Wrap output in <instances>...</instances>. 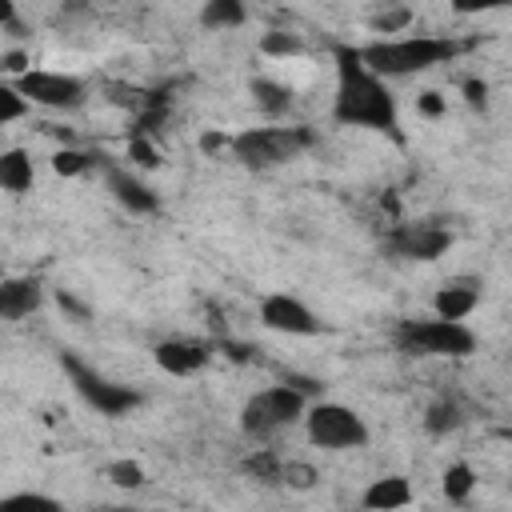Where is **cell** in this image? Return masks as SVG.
Segmentation results:
<instances>
[{
	"label": "cell",
	"instance_id": "cell-1",
	"mask_svg": "<svg viewBox=\"0 0 512 512\" xmlns=\"http://www.w3.org/2000/svg\"><path fill=\"white\" fill-rule=\"evenodd\" d=\"M332 116L344 128H368V132H384L392 140H400V116H396V100L384 84V76H376L360 48L340 44L336 48V96H332Z\"/></svg>",
	"mask_w": 512,
	"mask_h": 512
},
{
	"label": "cell",
	"instance_id": "cell-2",
	"mask_svg": "<svg viewBox=\"0 0 512 512\" xmlns=\"http://www.w3.org/2000/svg\"><path fill=\"white\" fill-rule=\"evenodd\" d=\"M456 52H464V44L448 40V36H384L376 44H364L360 56L376 76H412V72H428L436 64H448Z\"/></svg>",
	"mask_w": 512,
	"mask_h": 512
},
{
	"label": "cell",
	"instance_id": "cell-3",
	"mask_svg": "<svg viewBox=\"0 0 512 512\" xmlns=\"http://www.w3.org/2000/svg\"><path fill=\"white\" fill-rule=\"evenodd\" d=\"M308 412V392H300L296 384H272L264 392H256L244 412H240V428L252 436V440H268L276 436L280 428H288L292 420H300Z\"/></svg>",
	"mask_w": 512,
	"mask_h": 512
},
{
	"label": "cell",
	"instance_id": "cell-4",
	"mask_svg": "<svg viewBox=\"0 0 512 512\" xmlns=\"http://www.w3.org/2000/svg\"><path fill=\"white\" fill-rule=\"evenodd\" d=\"M396 344L412 356H468L476 348V336L464 320L432 316V320H400Z\"/></svg>",
	"mask_w": 512,
	"mask_h": 512
},
{
	"label": "cell",
	"instance_id": "cell-5",
	"mask_svg": "<svg viewBox=\"0 0 512 512\" xmlns=\"http://www.w3.org/2000/svg\"><path fill=\"white\" fill-rule=\"evenodd\" d=\"M304 424H308V440L316 448H328V452H348V448H364L368 444L364 416L356 408H348V404H336V400H316L304 412Z\"/></svg>",
	"mask_w": 512,
	"mask_h": 512
},
{
	"label": "cell",
	"instance_id": "cell-6",
	"mask_svg": "<svg viewBox=\"0 0 512 512\" xmlns=\"http://www.w3.org/2000/svg\"><path fill=\"white\" fill-rule=\"evenodd\" d=\"M308 144H312V132L308 128H244L240 136H232V152L248 168L284 164L296 152H304Z\"/></svg>",
	"mask_w": 512,
	"mask_h": 512
},
{
	"label": "cell",
	"instance_id": "cell-7",
	"mask_svg": "<svg viewBox=\"0 0 512 512\" xmlns=\"http://www.w3.org/2000/svg\"><path fill=\"white\" fill-rule=\"evenodd\" d=\"M60 368L68 372L72 388H76L100 416H124V412H132V408L140 404V392H136V388L100 376L96 368H88V364H84L80 356H72V352H60Z\"/></svg>",
	"mask_w": 512,
	"mask_h": 512
},
{
	"label": "cell",
	"instance_id": "cell-8",
	"mask_svg": "<svg viewBox=\"0 0 512 512\" xmlns=\"http://www.w3.org/2000/svg\"><path fill=\"white\" fill-rule=\"evenodd\" d=\"M20 92L40 104V108H56V112H68V108H80L88 88L80 76H68V72H48V68H32L28 76L16 80Z\"/></svg>",
	"mask_w": 512,
	"mask_h": 512
},
{
	"label": "cell",
	"instance_id": "cell-9",
	"mask_svg": "<svg viewBox=\"0 0 512 512\" xmlns=\"http://www.w3.org/2000/svg\"><path fill=\"white\" fill-rule=\"evenodd\" d=\"M260 324L272 332H284V336H316L320 332L316 312L288 292H272L260 300Z\"/></svg>",
	"mask_w": 512,
	"mask_h": 512
},
{
	"label": "cell",
	"instance_id": "cell-10",
	"mask_svg": "<svg viewBox=\"0 0 512 512\" xmlns=\"http://www.w3.org/2000/svg\"><path fill=\"white\" fill-rule=\"evenodd\" d=\"M104 184H108V192H112V200L120 204V208H128V212H136V216H148V212H156L160 208V196L132 172V168H120V164H108L104 168Z\"/></svg>",
	"mask_w": 512,
	"mask_h": 512
},
{
	"label": "cell",
	"instance_id": "cell-11",
	"mask_svg": "<svg viewBox=\"0 0 512 512\" xmlns=\"http://www.w3.org/2000/svg\"><path fill=\"white\" fill-rule=\"evenodd\" d=\"M448 244H452V236L444 228H436V224H404L392 236V248L400 256H408V260H436Z\"/></svg>",
	"mask_w": 512,
	"mask_h": 512
},
{
	"label": "cell",
	"instance_id": "cell-12",
	"mask_svg": "<svg viewBox=\"0 0 512 512\" xmlns=\"http://www.w3.org/2000/svg\"><path fill=\"white\" fill-rule=\"evenodd\" d=\"M152 356H156V364L168 372V376H192V372H200L204 364H208V344H200V340H160L156 348H152Z\"/></svg>",
	"mask_w": 512,
	"mask_h": 512
},
{
	"label": "cell",
	"instance_id": "cell-13",
	"mask_svg": "<svg viewBox=\"0 0 512 512\" xmlns=\"http://www.w3.org/2000/svg\"><path fill=\"white\" fill-rule=\"evenodd\" d=\"M36 304H40V284L32 276L4 280V288H0V316L4 320H24L36 312Z\"/></svg>",
	"mask_w": 512,
	"mask_h": 512
},
{
	"label": "cell",
	"instance_id": "cell-14",
	"mask_svg": "<svg viewBox=\"0 0 512 512\" xmlns=\"http://www.w3.org/2000/svg\"><path fill=\"white\" fill-rule=\"evenodd\" d=\"M480 304V288L476 284H444L432 300L436 316H448V320H468Z\"/></svg>",
	"mask_w": 512,
	"mask_h": 512
},
{
	"label": "cell",
	"instance_id": "cell-15",
	"mask_svg": "<svg viewBox=\"0 0 512 512\" xmlns=\"http://www.w3.org/2000/svg\"><path fill=\"white\" fill-rule=\"evenodd\" d=\"M0 188L4 192H28L32 188V156L24 148L0 152Z\"/></svg>",
	"mask_w": 512,
	"mask_h": 512
},
{
	"label": "cell",
	"instance_id": "cell-16",
	"mask_svg": "<svg viewBox=\"0 0 512 512\" xmlns=\"http://www.w3.org/2000/svg\"><path fill=\"white\" fill-rule=\"evenodd\" d=\"M412 504V488L404 476H384V480H372L368 492H364V508H404Z\"/></svg>",
	"mask_w": 512,
	"mask_h": 512
},
{
	"label": "cell",
	"instance_id": "cell-17",
	"mask_svg": "<svg viewBox=\"0 0 512 512\" xmlns=\"http://www.w3.org/2000/svg\"><path fill=\"white\" fill-rule=\"evenodd\" d=\"M244 20H248L244 0H204V8H200V24H204V28H212V32L240 28Z\"/></svg>",
	"mask_w": 512,
	"mask_h": 512
},
{
	"label": "cell",
	"instance_id": "cell-18",
	"mask_svg": "<svg viewBox=\"0 0 512 512\" xmlns=\"http://www.w3.org/2000/svg\"><path fill=\"white\" fill-rule=\"evenodd\" d=\"M252 100H256V108H260L264 116H284V112L292 108V88L280 84V80L260 76V80H252Z\"/></svg>",
	"mask_w": 512,
	"mask_h": 512
},
{
	"label": "cell",
	"instance_id": "cell-19",
	"mask_svg": "<svg viewBox=\"0 0 512 512\" xmlns=\"http://www.w3.org/2000/svg\"><path fill=\"white\" fill-rule=\"evenodd\" d=\"M460 424H464V412H460L456 400H436V404H428V412H424V428H428L432 436H448V432H456Z\"/></svg>",
	"mask_w": 512,
	"mask_h": 512
},
{
	"label": "cell",
	"instance_id": "cell-20",
	"mask_svg": "<svg viewBox=\"0 0 512 512\" xmlns=\"http://www.w3.org/2000/svg\"><path fill=\"white\" fill-rule=\"evenodd\" d=\"M28 108H32V100L20 92V84L4 80L0 84V124H16L20 116H28Z\"/></svg>",
	"mask_w": 512,
	"mask_h": 512
},
{
	"label": "cell",
	"instance_id": "cell-21",
	"mask_svg": "<svg viewBox=\"0 0 512 512\" xmlns=\"http://www.w3.org/2000/svg\"><path fill=\"white\" fill-rule=\"evenodd\" d=\"M472 488H476L472 464L460 460V464H448V468H444V496H448V500H468Z\"/></svg>",
	"mask_w": 512,
	"mask_h": 512
},
{
	"label": "cell",
	"instance_id": "cell-22",
	"mask_svg": "<svg viewBox=\"0 0 512 512\" xmlns=\"http://www.w3.org/2000/svg\"><path fill=\"white\" fill-rule=\"evenodd\" d=\"M260 52L264 56H300L304 52V40L296 36V32H264L260 36Z\"/></svg>",
	"mask_w": 512,
	"mask_h": 512
},
{
	"label": "cell",
	"instance_id": "cell-23",
	"mask_svg": "<svg viewBox=\"0 0 512 512\" xmlns=\"http://www.w3.org/2000/svg\"><path fill=\"white\" fill-rule=\"evenodd\" d=\"M88 168H92V156L80 152V148H60V152L52 156V172H56V176H80V172H88Z\"/></svg>",
	"mask_w": 512,
	"mask_h": 512
},
{
	"label": "cell",
	"instance_id": "cell-24",
	"mask_svg": "<svg viewBox=\"0 0 512 512\" xmlns=\"http://www.w3.org/2000/svg\"><path fill=\"white\" fill-rule=\"evenodd\" d=\"M280 468H284V460L276 452H268V448H260L256 456L244 460V472H252L256 480H280Z\"/></svg>",
	"mask_w": 512,
	"mask_h": 512
},
{
	"label": "cell",
	"instance_id": "cell-25",
	"mask_svg": "<svg viewBox=\"0 0 512 512\" xmlns=\"http://www.w3.org/2000/svg\"><path fill=\"white\" fill-rule=\"evenodd\" d=\"M128 160H132L136 168H156V164H160V152H156V144L148 140V132H132V140H128Z\"/></svg>",
	"mask_w": 512,
	"mask_h": 512
},
{
	"label": "cell",
	"instance_id": "cell-26",
	"mask_svg": "<svg viewBox=\"0 0 512 512\" xmlns=\"http://www.w3.org/2000/svg\"><path fill=\"white\" fill-rule=\"evenodd\" d=\"M108 480L116 488H140L144 484V468L136 460H116V464H108Z\"/></svg>",
	"mask_w": 512,
	"mask_h": 512
},
{
	"label": "cell",
	"instance_id": "cell-27",
	"mask_svg": "<svg viewBox=\"0 0 512 512\" xmlns=\"http://www.w3.org/2000/svg\"><path fill=\"white\" fill-rule=\"evenodd\" d=\"M0 72H4L8 80H20V76L32 72V56H28L24 48H4V52H0Z\"/></svg>",
	"mask_w": 512,
	"mask_h": 512
},
{
	"label": "cell",
	"instance_id": "cell-28",
	"mask_svg": "<svg viewBox=\"0 0 512 512\" xmlns=\"http://www.w3.org/2000/svg\"><path fill=\"white\" fill-rule=\"evenodd\" d=\"M4 508H40V512H60V500L40 496V492H16L4 500Z\"/></svg>",
	"mask_w": 512,
	"mask_h": 512
},
{
	"label": "cell",
	"instance_id": "cell-29",
	"mask_svg": "<svg viewBox=\"0 0 512 512\" xmlns=\"http://www.w3.org/2000/svg\"><path fill=\"white\" fill-rule=\"evenodd\" d=\"M280 480H284L288 488H312V484H316V472H312L308 464H296V460H288V464L280 468Z\"/></svg>",
	"mask_w": 512,
	"mask_h": 512
},
{
	"label": "cell",
	"instance_id": "cell-30",
	"mask_svg": "<svg viewBox=\"0 0 512 512\" xmlns=\"http://www.w3.org/2000/svg\"><path fill=\"white\" fill-rule=\"evenodd\" d=\"M408 24H412V12L408 8H392V12L372 20V32H404Z\"/></svg>",
	"mask_w": 512,
	"mask_h": 512
},
{
	"label": "cell",
	"instance_id": "cell-31",
	"mask_svg": "<svg viewBox=\"0 0 512 512\" xmlns=\"http://www.w3.org/2000/svg\"><path fill=\"white\" fill-rule=\"evenodd\" d=\"M416 112H420V116H428V120H436V116H444V112H448V100H444L436 88H428V92H420V96H416Z\"/></svg>",
	"mask_w": 512,
	"mask_h": 512
},
{
	"label": "cell",
	"instance_id": "cell-32",
	"mask_svg": "<svg viewBox=\"0 0 512 512\" xmlns=\"http://www.w3.org/2000/svg\"><path fill=\"white\" fill-rule=\"evenodd\" d=\"M504 4H512V0H448V8H452V12H460V16L496 12V8H504Z\"/></svg>",
	"mask_w": 512,
	"mask_h": 512
},
{
	"label": "cell",
	"instance_id": "cell-33",
	"mask_svg": "<svg viewBox=\"0 0 512 512\" xmlns=\"http://www.w3.org/2000/svg\"><path fill=\"white\" fill-rule=\"evenodd\" d=\"M464 100H468L472 108H480V104L488 100V84H484V80H476V76H472V80H464Z\"/></svg>",
	"mask_w": 512,
	"mask_h": 512
},
{
	"label": "cell",
	"instance_id": "cell-34",
	"mask_svg": "<svg viewBox=\"0 0 512 512\" xmlns=\"http://www.w3.org/2000/svg\"><path fill=\"white\" fill-rule=\"evenodd\" d=\"M200 148H204V152H224V148H232V136H224V132H204V136H200Z\"/></svg>",
	"mask_w": 512,
	"mask_h": 512
},
{
	"label": "cell",
	"instance_id": "cell-35",
	"mask_svg": "<svg viewBox=\"0 0 512 512\" xmlns=\"http://www.w3.org/2000/svg\"><path fill=\"white\" fill-rule=\"evenodd\" d=\"M56 300H60V308H64V312H72V316H76V320H88V308H84V304H80V300H72V296H68V292H60V296H56Z\"/></svg>",
	"mask_w": 512,
	"mask_h": 512
}]
</instances>
